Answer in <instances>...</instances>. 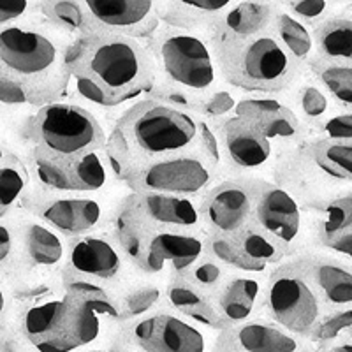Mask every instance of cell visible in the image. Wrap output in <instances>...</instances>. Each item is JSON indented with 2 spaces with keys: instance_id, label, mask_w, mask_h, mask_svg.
<instances>
[{
  "instance_id": "6da1fadb",
  "label": "cell",
  "mask_w": 352,
  "mask_h": 352,
  "mask_svg": "<svg viewBox=\"0 0 352 352\" xmlns=\"http://www.w3.org/2000/svg\"><path fill=\"white\" fill-rule=\"evenodd\" d=\"M74 37L50 25L39 9L28 20L0 27L2 108L39 109L65 100L72 85L67 53Z\"/></svg>"
},
{
  "instance_id": "7a4b0ae2",
  "label": "cell",
  "mask_w": 352,
  "mask_h": 352,
  "mask_svg": "<svg viewBox=\"0 0 352 352\" xmlns=\"http://www.w3.org/2000/svg\"><path fill=\"white\" fill-rule=\"evenodd\" d=\"M67 67L74 92L102 109L134 104L157 85V65L144 41L100 30L74 39Z\"/></svg>"
},
{
  "instance_id": "3957f363",
  "label": "cell",
  "mask_w": 352,
  "mask_h": 352,
  "mask_svg": "<svg viewBox=\"0 0 352 352\" xmlns=\"http://www.w3.org/2000/svg\"><path fill=\"white\" fill-rule=\"evenodd\" d=\"M201 118L188 109L148 96L125 108L109 125V164L122 185L138 169L201 148Z\"/></svg>"
},
{
  "instance_id": "277c9868",
  "label": "cell",
  "mask_w": 352,
  "mask_h": 352,
  "mask_svg": "<svg viewBox=\"0 0 352 352\" xmlns=\"http://www.w3.org/2000/svg\"><path fill=\"white\" fill-rule=\"evenodd\" d=\"M210 36L222 80L241 94L282 96L307 72L273 28L254 37H232L212 28Z\"/></svg>"
},
{
  "instance_id": "5b68a950",
  "label": "cell",
  "mask_w": 352,
  "mask_h": 352,
  "mask_svg": "<svg viewBox=\"0 0 352 352\" xmlns=\"http://www.w3.org/2000/svg\"><path fill=\"white\" fill-rule=\"evenodd\" d=\"M144 43L155 60L157 83L192 96L199 106L224 85L210 32L162 23Z\"/></svg>"
},
{
  "instance_id": "8992f818",
  "label": "cell",
  "mask_w": 352,
  "mask_h": 352,
  "mask_svg": "<svg viewBox=\"0 0 352 352\" xmlns=\"http://www.w3.org/2000/svg\"><path fill=\"white\" fill-rule=\"evenodd\" d=\"M14 129L20 141L18 148L48 157L87 155L108 146L109 129L99 116L67 100L34 109Z\"/></svg>"
},
{
  "instance_id": "52a82bcc",
  "label": "cell",
  "mask_w": 352,
  "mask_h": 352,
  "mask_svg": "<svg viewBox=\"0 0 352 352\" xmlns=\"http://www.w3.org/2000/svg\"><path fill=\"white\" fill-rule=\"evenodd\" d=\"M109 232L124 248L138 273L148 278L168 280L173 275H185L206 254V231L109 226Z\"/></svg>"
},
{
  "instance_id": "ba28073f",
  "label": "cell",
  "mask_w": 352,
  "mask_h": 352,
  "mask_svg": "<svg viewBox=\"0 0 352 352\" xmlns=\"http://www.w3.org/2000/svg\"><path fill=\"white\" fill-rule=\"evenodd\" d=\"M127 188V187H120ZM120 188L102 194L50 192L34 184L21 210L52 226L67 240L108 231L122 197Z\"/></svg>"
},
{
  "instance_id": "9c48e42d",
  "label": "cell",
  "mask_w": 352,
  "mask_h": 352,
  "mask_svg": "<svg viewBox=\"0 0 352 352\" xmlns=\"http://www.w3.org/2000/svg\"><path fill=\"white\" fill-rule=\"evenodd\" d=\"M20 152L32 173L34 184L50 192L102 194L125 187L116 180L106 150L76 157H48L32 150Z\"/></svg>"
},
{
  "instance_id": "30bf717a",
  "label": "cell",
  "mask_w": 352,
  "mask_h": 352,
  "mask_svg": "<svg viewBox=\"0 0 352 352\" xmlns=\"http://www.w3.org/2000/svg\"><path fill=\"white\" fill-rule=\"evenodd\" d=\"M263 316L307 340L324 317L316 289L292 259L268 275Z\"/></svg>"
},
{
  "instance_id": "8fae6325",
  "label": "cell",
  "mask_w": 352,
  "mask_h": 352,
  "mask_svg": "<svg viewBox=\"0 0 352 352\" xmlns=\"http://www.w3.org/2000/svg\"><path fill=\"white\" fill-rule=\"evenodd\" d=\"M222 180H226L224 173L197 148L144 166L124 185L131 192H159L201 199Z\"/></svg>"
},
{
  "instance_id": "7c38bea8",
  "label": "cell",
  "mask_w": 352,
  "mask_h": 352,
  "mask_svg": "<svg viewBox=\"0 0 352 352\" xmlns=\"http://www.w3.org/2000/svg\"><path fill=\"white\" fill-rule=\"evenodd\" d=\"M252 222L284 250L287 259L312 247V210L270 178H259Z\"/></svg>"
},
{
  "instance_id": "4fadbf2b",
  "label": "cell",
  "mask_w": 352,
  "mask_h": 352,
  "mask_svg": "<svg viewBox=\"0 0 352 352\" xmlns=\"http://www.w3.org/2000/svg\"><path fill=\"white\" fill-rule=\"evenodd\" d=\"M219 333L175 312L168 303L122 326L120 338L136 352H212Z\"/></svg>"
},
{
  "instance_id": "5bb4252c",
  "label": "cell",
  "mask_w": 352,
  "mask_h": 352,
  "mask_svg": "<svg viewBox=\"0 0 352 352\" xmlns=\"http://www.w3.org/2000/svg\"><path fill=\"white\" fill-rule=\"evenodd\" d=\"M69 296L62 284L43 292L34 300L14 303L9 324L37 352H80L67 336Z\"/></svg>"
},
{
  "instance_id": "9a60e30c",
  "label": "cell",
  "mask_w": 352,
  "mask_h": 352,
  "mask_svg": "<svg viewBox=\"0 0 352 352\" xmlns=\"http://www.w3.org/2000/svg\"><path fill=\"white\" fill-rule=\"evenodd\" d=\"M229 178H270L282 152L256 125L238 115L213 122Z\"/></svg>"
},
{
  "instance_id": "2e32d148",
  "label": "cell",
  "mask_w": 352,
  "mask_h": 352,
  "mask_svg": "<svg viewBox=\"0 0 352 352\" xmlns=\"http://www.w3.org/2000/svg\"><path fill=\"white\" fill-rule=\"evenodd\" d=\"M111 226L125 229L206 231L199 199L159 192H131L122 197Z\"/></svg>"
},
{
  "instance_id": "e0dca14e",
  "label": "cell",
  "mask_w": 352,
  "mask_h": 352,
  "mask_svg": "<svg viewBox=\"0 0 352 352\" xmlns=\"http://www.w3.org/2000/svg\"><path fill=\"white\" fill-rule=\"evenodd\" d=\"M12 219L16 222L18 236H20L21 257L18 278L9 287L23 282L58 278L67 266V238L25 210L12 213Z\"/></svg>"
},
{
  "instance_id": "ac0fdd59",
  "label": "cell",
  "mask_w": 352,
  "mask_h": 352,
  "mask_svg": "<svg viewBox=\"0 0 352 352\" xmlns=\"http://www.w3.org/2000/svg\"><path fill=\"white\" fill-rule=\"evenodd\" d=\"M65 268L88 276L115 292H120L125 285L141 276L109 229L69 240Z\"/></svg>"
},
{
  "instance_id": "d6986e66",
  "label": "cell",
  "mask_w": 352,
  "mask_h": 352,
  "mask_svg": "<svg viewBox=\"0 0 352 352\" xmlns=\"http://www.w3.org/2000/svg\"><path fill=\"white\" fill-rule=\"evenodd\" d=\"M259 178H226L199 199L208 234L231 236L252 222Z\"/></svg>"
},
{
  "instance_id": "ffe728a7",
  "label": "cell",
  "mask_w": 352,
  "mask_h": 352,
  "mask_svg": "<svg viewBox=\"0 0 352 352\" xmlns=\"http://www.w3.org/2000/svg\"><path fill=\"white\" fill-rule=\"evenodd\" d=\"M232 115L256 125L284 155L312 138V132L292 109L285 96H250L241 94Z\"/></svg>"
},
{
  "instance_id": "44dd1931",
  "label": "cell",
  "mask_w": 352,
  "mask_h": 352,
  "mask_svg": "<svg viewBox=\"0 0 352 352\" xmlns=\"http://www.w3.org/2000/svg\"><path fill=\"white\" fill-rule=\"evenodd\" d=\"M270 180L287 188L308 210H319L329 201L352 192L351 187L338 184L317 166L303 144L282 155Z\"/></svg>"
},
{
  "instance_id": "7402d4cb",
  "label": "cell",
  "mask_w": 352,
  "mask_h": 352,
  "mask_svg": "<svg viewBox=\"0 0 352 352\" xmlns=\"http://www.w3.org/2000/svg\"><path fill=\"white\" fill-rule=\"evenodd\" d=\"M94 30L148 41L162 25L159 0H85Z\"/></svg>"
},
{
  "instance_id": "603a6c76",
  "label": "cell",
  "mask_w": 352,
  "mask_h": 352,
  "mask_svg": "<svg viewBox=\"0 0 352 352\" xmlns=\"http://www.w3.org/2000/svg\"><path fill=\"white\" fill-rule=\"evenodd\" d=\"M316 289L324 316L352 308V264L320 248H308L292 257Z\"/></svg>"
},
{
  "instance_id": "cb8c5ba5",
  "label": "cell",
  "mask_w": 352,
  "mask_h": 352,
  "mask_svg": "<svg viewBox=\"0 0 352 352\" xmlns=\"http://www.w3.org/2000/svg\"><path fill=\"white\" fill-rule=\"evenodd\" d=\"M266 280L268 275L234 270L229 273L224 284L212 296L213 307L226 329L263 316Z\"/></svg>"
},
{
  "instance_id": "d4e9b609",
  "label": "cell",
  "mask_w": 352,
  "mask_h": 352,
  "mask_svg": "<svg viewBox=\"0 0 352 352\" xmlns=\"http://www.w3.org/2000/svg\"><path fill=\"white\" fill-rule=\"evenodd\" d=\"M307 338L294 335L268 317H256L220 331L217 347L234 352H300Z\"/></svg>"
},
{
  "instance_id": "484cf974",
  "label": "cell",
  "mask_w": 352,
  "mask_h": 352,
  "mask_svg": "<svg viewBox=\"0 0 352 352\" xmlns=\"http://www.w3.org/2000/svg\"><path fill=\"white\" fill-rule=\"evenodd\" d=\"M166 303L175 312L213 333L224 331L226 326L217 314L212 300L196 287L185 275H173L166 284Z\"/></svg>"
},
{
  "instance_id": "4316f807",
  "label": "cell",
  "mask_w": 352,
  "mask_h": 352,
  "mask_svg": "<svg viewBox=\"0 0 352 352\" xmlns=\"http://www.w3.org/2000/svg\"><path fill=\"white\" fill-rule=\"evenodd\" d=\"M278 0H231L213 28L232 37H254L272 30Z\"/></svg>"
},
{
  "instance_id": "83f0119b",
  "label": "cell",
  "mask_w": 352,
  "mask_h": 352,
  "mask_svg": "<svg viewBox=\"0 0 352 352\" xmlns=\"http://www.w3.org/2000/svg\"><path fill=\"white\" fill-rule=\"evenodd\" d=\"M34 178L18 148L2 141L0 155V219L20 212L28 194L32 192Z\"/></svg>"
},
{
  "instance_id": "f1b7e54d",
  "label": "cell",
  "mask_w": 352,
  "mask_h": 352,
  "mask_svg": "<svg viewBox=\"0 0 352 352\" xmlns=\"http://www.w3.org/2000/svg\"><path fill=\"white\" fill-rule=\"evenodd\" d=\"M231 0H159L162 23L184 30L210 32Z\"/></svg>"
},
{
  "instance_id": "f546056e",
  "label": "cell",
  "mask_w": 352,
  "mask_h": 352,
  "mask_svg": "<svg viewBox=\"0 0 352 352\" xmlns=\"http://www.w3.org/2000/svg\"><path fill=\"white\" fill-rule=\"evenodd\" d=\"M319 58L352 64V2L342 6L314 30Z\"/></svg>"
},
{
  "instance_id": "4dcf8cb0",
  "label": "cell",
  "mask_w": 352,
  "mask_h": 352,
  "mask_svg": "<svg viewBox=\"0 0 352 352\" xmlns=\"http://www.w3.org/2000/svg\"><path fill=\"white\" fill-rule=\"evenodd\" d=\"M284 96L289 100V104L292 106V109L310 129L312 138L316 136L317 129L324 124L329 116L338 111V108L335 106L331 97L326 94L324 88L320 87L308 72H305L303 78Z\"/></svg>"
},
{
  "instance_id": "1f68e13d",
  "label": "cell",
  "mask_w": 352,
  "mask_h": 352,
  "mask_svg": "<svg viewBox=\"0 0 352 352\" xmlns=\"http://www.w3.org/2000/svg\"><path fill=\"white\" fill-rule=\"evenodd\" d=\"M166 284L168 280L164 278H148V276L141 275L136 280L125 285L118 292L124 324L141 319V317L159 310L160 307H164Z\"/></svg>"
},
{
  "instance_id": "d6a6232c",
  "label": "cell",
  "mask_w": 352,
  "mask_h": 352,
  "mask_svg": "<svg viewBox=\"0 0 352 352\" xmlns=\"http://www.w3.org/2000/svg\"><path fill=\"white\" fill-rule=\"evenodd\" d=\"M303 148L333 180L352 188V143L328 138H310L303 143Z\"/></svg>"
},
{
  "instance_id": "836d02e7",
  "label": "cell",
  "mask_w": 352,
  "mask_h": 352,
  "mask_svg": "<svg viewBox=\"0 0 352 352\" xmlns=\"http://www.w3.org/2000/svg\"><path fill=\"white\" fill-rule=\"evenodd\" d=\"M307 72L324 88L336 108L352 111V64L316 56L307 65Z\"/></svg>"
},
{
  "instance_id": "e575fe53",
  "label": "cell",
  "mask_w": 352,
  "mask_h": 352,
  "mask_svg": "<svg viewBox=\"0 0 352 352\" xmlns=\"http://www.w3.org/2000/svg\"><path fill=\"white\" fill-rule=\"evenodd\" d=\"M273 32L280 39L285 50L291 53L305 69L310 62L316 58V36H314V28L308 27L296 16H292L287 9L282 8L280 0H278V12H276L275 23H273Z\"/></svg>"
},
{
  "instance_id": "d590c367",
  "label": "cell",
  "mask_w": 352,
  "mask_h": 352,
  "mask_svg": "<svg viewBox=\"0 0 352 352\" xmlns=\"http://www.w3.org/2000/svg\"><path fill=\"white\" fill-rule=\"evenodd\" d=\"M39 12L50 25L74 39L94 32L85 0H41Z\"/></svg>"
},
{
  "instance_id": "8d00e7d4",
  "label": "cell",
  "mask_w": 352,
  "mask_h": 352,
  "mask_svg": "<svg viewBox=\"0 0 352 352\" xmlns=\"http://www.w3.org/2000/svg\"><path fill=\"white\" fill-rule=\"evenodd\" d=\"M352 228V192L329 201L319 210H312V247L338 236Z\"/></svg>"
},
{
  "instance_id": "74e56055",
  "label": "cell",
  "mask_w": 352,
  "mask_h": 352,
  "mask_svg": "<svg viewBox=\"0 0 352 352\" xmlns=\"http://www.w3.org/2000/svg\"><path fill=\"white\" fill-rule=\"evenodd\" d=\"M20 236L12 215L0 219V276L2 284L11 285L20 272Z\"/></svg>"
},
{
  "instance_id": "f35d334b",
  "label": "cell",
  "mask_w": 352,
  "mask_h": 352,
  "mask_svg": "<svg viewBox=\"0 0 352 352\" xmlns=\"http://www.w3.org/2000/svg\"><path fill=\"white\" fill-rule=\"evenodd\" d=\"M231 272L232 270H229L222 261H219L206 250V254L185 273V276L212 300L213 294L219 291L220 285L224 284Z\"/></svg>"
},
{
  "instance_id": "ab89813d",
  "label": "cell",
  "mask_w": 352,
  "mask_h": 352,
  "mask_svg": "<svg viewBox=\"0 0 352 352\" xmlns=\"http://www.w3.org/2000/svg\"><path fill=\"white\" fill-rule=\"evenodd\" d=\"M352 331V308L347 310H338V312L326 314L308 340L317 345L319 349L333 344L336 340H342Z\"/></svg>"
},
{
  "instance_id": "60d3db41",
  "label": "cell",
  "mask_w": 352,
  "mask_h": 352,
  "mask_svg": "<svg viewBox=\"0 0 352 352\" xmlns=\"http://www.w3.org/2000/svg\"><path fill=\"white\" fill-rule=\"evenodd\" d=\"M282 8L287 9L292 16H296L308 27L316 30L320 23H324L342 2H329V0H280Z\"/></svg>"
},
{
  "instance_id": "b9f144b4",
  "label": "cell",
  "mask_w": 352,
  "mask_h": 352,
  "mask_svg": "<svg viewBox=\"0 0 352 352\" xmlns=\"http://www.w3.org/2000/svg\"><path fill=\"white\" fill-rule=\"evenodd\" d=\"M240 97L241 92H238V90L224 83L201 102L197 116L206 118L210 122L222 120V118L231 116L234 113V108H236V102Z\"/></svg>"
},
{
  "instance_id": "7bdbcfd3",
  "label": "cell",
  "mask_w": 352,
  "mask_h": 352,
  "mask_svg": "<svg viewBox=\"0 0 352 352\" xmlns=\"http://www.w3.org/2000/svg\"><path fill=\"white\" fill-rule=\"evenodd\" d=\"M314 138H328L336 141H349L352 143V111H338L331 115L324 124L317 129Z\"/></svg>"
},
{
  "instance_id": "ee69618b",
  "label": "cell",
  "mask_w": 352,
  "mask_h": 352,
  "mask_svg": "<svg viewBox=\"0 0 352 352\" xmlns=\"http://www.w3.org/2000/svg\"><path fill=\"white\" fill-rule=\"evenodd\" d=\"M39 9V2H28V0H14L2 4L0 8V27H9L28 20L34 12Z\"/></svg>"
},
{
  "instance_id": "f6af8a7d",
  "label": "cell",
  "mask_w": 352,
  "mask_h": 352,
  "mask_svg": "<svg viewBox=\"0 0 352 352\" xmlns=\"http://www.w3.org/2000/svg\"><path fill=\"white\" fill-rule=\"evenodd\" d=\"M314 248L326 250V252L340 257V259H345L347 263L352 264V228H349L347 231H344L342 234H338V236L331 238V240L324 241L322 245Z\"/></svg>"
},
{
  "instance_id": "bcb514c9",
  "label": "cell",
  "mask_w": 352,
  "mask_h": 352,
  "mask_svg": "<svg viewBox=\"0 0 352 352\" xmlns=\"http://www.w3.org/2000/svg\"><path fill=\"white\" fill-rule=\"evenodd\" d=\"M320 352H352V338L345 336L342 340H336L326 347L319 349Z\"/></svg>"
},
{
  "instance_id": "7dc6e473",
  "label": "cell",
  "mask_w": 352,
  "mask_h": 352,
  "mask_svg": "<svg viewBox=\"0 0 352 352\" xmlns=\"http://www.w3.org/2000/svg\"><path fill=\"white\" fill-rule=\"evenodd\" d=\"M80 352H118V338H116V340L109 345L90 347V349H85V351H80Z\"/></svg>"
},
{
  "instance_id": "c3c4849f",
  "label": "cell",
  "mask_w": 352,
  "mask_h": 352,
  "mask_svg": "<svg viewBox=\"0 0 352 352\" xmlns=\"http://www.w3.org/2000/svg\"><path fill=\"white\" fill-rule=\"evenodd\" d=\"M300 352H320V351H319V347H317V345H314L312 342L307 340V344L303 345V349H301Z\"/></svg>"
},
{
  "instance_id": "681fc988",
  "label": "cell",
  "mask_w": 352,
  "mask_h": 352,
  "mask_svg": "<svg viewBox=\"0 0 352 352\" xmlns=\"http://www.w3.org/2000/svg\"><path fill=\"white\" fill-rule=\"evenodd\" d=\"M118 352H136V351H132L127 344H124V342L118 338Z\"/></svg>"
},
{
  "instance_id": "f907efd6",
  "label": "cell",
  "mask_w": 352,
  "mask_h": 352,
  "mask_svg": "<svg viewBox=\"0 0 352 352\" xmlns=\"http://www.w3.org/2000/svg\"><path fill=\"white\" fill-rule=\"evenodd\" d=\"M212 352H234V351H228V349H222V347H213V351Z\"/></svg>"
},
{
  "instance_id": "816d5d0a",
  "label": "cell",
  "mask_w": 352,
  "mask_h": 352,
  "mask_svg": "<svg viewBox=\"0 0 352 352\" xmlns=\"http://www.w3.org/2000/svg\"><path fill=\"white\" fill-rule=\"evenodd\" d=\"M349 338H352V331H351V335H349Z\"/></svg>"
}]
</instances>
